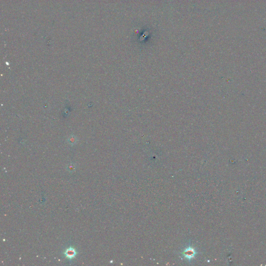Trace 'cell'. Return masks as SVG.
Here are the masks:
<instances>
[{
    "mask_svg": "<svg viewBox=\"0 0 266 266\" xmlns=\"http://www.w3.org/2000/svg\"><path fill=\"white\" fill-rule=\"evenodd\" d=\"M78 138L74 135H71L66 139V142L71 146L76 145L77 142H78Z\"/></svg>",
    "mask_w": 266,
    "mask_h": 266,
    "instance_id": "cell-2",
    "label": "cell"
},
{
    "mask_svg": "<svg viewBox=\"0 0 266 266\" xmlns=\"http://www.w3.org/2000/svg\"><path fill=\"white\" fill-rule=\"evenodd\" d=\"M64 255L66 257H67L68 258H73L75 257L76 255V250L74 249L73 248H70L68 249H66V251L64 252Z\"/></svg>",
    "mask_w": 266,
    "mask_h": 266,
    "instance_id": "cell-1",
    "label": "cell"
}]
</instances>
